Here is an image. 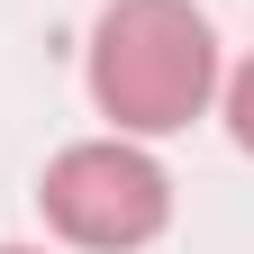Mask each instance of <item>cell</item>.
<instances>
[{
  "mask_svg": "<svg viewBox=\"0 0 254 254\" xmlns=\"http://www.w3.org/2000/svg\"><path fill=\"white\" fill-rule=\"evenodd\" d=\"M218 91V27L190 0H109L91 27V100L118 136H173Z\"/></svg>",
  "mask_w": 254,
  "mask_h": 254,
  "instance_id": "obj_1",
  "label": "cell"
},
{
  "mask_svg": "<svg viewBox=\"0 0 254 254\" xmlns=\"http://www.w3.org/2000/svg\"><path fill=\"white\" fill-rule=\"evenodd\" d=\"M227 127H236V145L254 154V64H245V73L227 82Z\"/></svg>",
  "mask_w": 254,
  "mask_h": 254,
  "instance_id": "obj_3",
  "label": "cell"
},
{
  "mask_svg": "<svg viewBox=\"0 0 254 254\" xmlns=\"http://www.w3.org/2000/svg\"><path fill=\"white\" fill-rule=\"evenodd\" d=\"M0 254H27V245H0Z\"/></svg>",
  "mask_w": 254,
  "mask_h": 254,
  "instance_id": "obj_4",
  "label": "cell"
},
{
  "mask_svg": "<svg viewBox=\"0 0 254 254\" xmlns=\"http://www.w3.org/2000/svg\"><path fill=\"white\" fill-rule=\"evenodd\" d=\"M37 200H46V227L64 245H91V254H136L164 236V218H173V182L164 164H154L145 145H127V136H91V145H64L46 182H37Z\"/></svg>",
  "mask_w": 254,
  "mask_h": 254,
  "instance_id": "obj_2",
  "label": "cell"
}]
</instances>
